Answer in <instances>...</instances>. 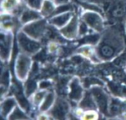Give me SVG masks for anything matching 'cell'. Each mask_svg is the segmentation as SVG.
Wrapping results in <instances>:
<instances>
[{"mask_svg": "<svg viewBox=\"0 0 126 120\" xmlns=\"http://www.w3.org/2000/svg\"><path fill=\"white\" fill-rule=\"evenodd\" d=\"M124 39L122 33L115 28L107 29L100 39L95 48L97 58L99 61H111L115 59L124 50Z\"/></svg>", "mask_w": 126, "mask_h": 120, "instance_id": "obj_1", "label": "cell"}, {"mask_svg": "<svg viewBox=\"0 0 126 120\" xmlns=\"http://www.w3.org/2000/svg\"><path fill=\"white\" fill-rule=\"evenodd\" d=\"M80 19L89 29L97 33H102L105 30V20L98 11L86 9L82 12Z\"/></svg>", "mask_w": 126, "mask_h": 120, "instance_id": "obj_2", "label": "cell"}, {"mask_svg": "<svg viewBox=\"0 0 126 120\" xmlns=\"http://www.w3.org/2000/svg\"><path fill=\"white\" fill-rule=\"evenodd\" d=\"M16 40L20 52H23L30 56H32L41 49L40 41L34 39L20 30L17 33Z\"/></svg>", "mask_w": 126, "mask_h": 120, "instance_id": "obj_3", "label": "cell"}, {"mask_svg": "<svg viewBox=\"0 0 126 120\" xmlns=\"http://www.w3.org/2000/svg\"><path fill=\"white\" fill-rule=\"evenodd\" d=\"M32 61L31 56L20 52L15 62V74L18 80L20 82H25L30 75L32 68Z\"/></svg>", "mask_w": 126, "mask_h": 120, "instance_id": "obj_4", "label": "cell"}, {"mask_svg": "<svg viewBox=\"0 0 126 120\" xmlns=\"http://www.w3.org/2000/svg\"><path fill=\"white\" fill-rule=\"evenodd\" d=\"M31 38L40 41L47 32V22L45 18L25 24L21 29Z\"/></svg>", "mask_w": 126, "mask_h": 120, "instance_id": "obj_5", "label": "cell"}, {"mask_svg": "<svg viewBox=\"0 0 126 120\" xmlns=\"http://www.w3.org/2000/svg\"><path fill=\"white\" fill-rule=\"evenodd\" d=\"M90 92L93 96L97 109L102 114L108 115L109 113V105L111 102V99L108 94L100 86L97 85L92 86L90 89Z\"/></svg>", "mask_w": 126, "mask_h": 120, "instance_id": "obj_6", "label": "cell"}, {"mask_svg": "<svg viewBox=\"0 0 126 120\" xmlns=\"http://www.w3.org/2000/svg\"><path fill=\"white\" fill-rule=\"evenodd\" d=\"M13 32L2 30L1 33L0 47L1 59L4 62H7L10 59L13 50Z\"/></svg>", "mask_w": 126, "mask_h": 120, "instance_id": "obj_7", "label": "cell"}, {"mask_svg": "<svg viewBox=\"0 0 126 120\" xmlns=\"http://www.w3.org/2000/svg\"><path fill=\"white\" fill-rule=\"evenodd\" d=\"M107 14L115 20L125 19L126 17V0H111L107 7Z\"/></svg>", "mask_w": 126, "mask_h": 120, "instance_id": "obj_8", "label": "cell"}, {"mask_svg": "<svg viewBox=\"0 0 126 120\" xmlns=\"http://www.w3.org/2000/svg\"><path fill=\"white\" fill-rule=\"evenodd\" d=\"M80 31V22L78 17L74 14L71 20L63 28L59 30L61 34L68 40L77 39Z\"/></svg>", "mask_w": 126, "mask_h": 120, "instance_id": "obj_9", "label": "cell"}, {"mask_svg": "<svg viewBox=\"0 0 126 120\" xmlns=\"http://www.w3.org/2000/svg\"><path fill=\"white\" fill-rule=\"evenodd\" d=\"M68 97L74 102L79 103L84 96L83 86L78 77H74L69 83Z\"/></svg>", "mask_w": 126, "mask_h": 120, "instance_id": "obj_10", "label": "cell"}, {"mask_svg": "<svg viewBox=\"0 0 126 120\" xmlns=\"http://www.w3.org/2000/svg\"><path fill=\"white\" fill-rule=\"evenodd\" d=\"M69 106L67 102L61 99H56L52 108L49 111V115L57 120H64L67 117Z\"/></svg>", "mask_w": 126, "mask_h": 120, "instance_id": "obj_11", "label": "cell"}, {"mask_svg": "<svg viewBox=\"0 0 126 120\" xmlns=\"http://www.w3.org/2000/svg\"><path fill=\"white\" fill-rule=\"evenodd\" d=\"M27 5L22 0H1V13H7L13 15L21 14Z\"/></svg>", "mask_w": 126, "mask_h": 120, "instance_id": "obj_12", "label": "cell"}, {"mask_svg": "<svg viewBox=\"0 0 126 120\" xmlns=\"http://www.w3.org/2000/svg\"><path fill=\"white\" fill-rule=\"evenodd\" d=\"M73 16L74 13L72 11H66L64 13H58L51 16L48 20V23L60 30L68 24Z\"/></svg>", "mask_w": 126, "mask_h": 120, "instance_id": "obj_13", "label": "cell"}, {"mask_svg": "<svg viewBox=\"0 0 126 120\" xmlns=\"http://www.w3.org/2000/svg\"><path fill=\"white\" fill-rule=\"evenodd\" d=\"M15 16V15L10 13H1V26L2 30L13 32L15 29L17 28V25H18V24L21 23V22L19 19H17Z\"/></svg>", "mask_w": 126, "mask_h": 120, "instance_id": "obj_14", "label": "cell"}, {"mask_svg": "<svg viewBox=\"0 0 126 120\" xmlns=\"http://www.w3.org/2000/svg\"><path fill=\"white\" fill-rule=\"evenodd\" d=\"M43 18L40 11L30 8L28 7H25L24 9L22 10L19 16V20L21 23V24H25L32 22H34L35 20L40 19Z\"/></svg>", "mask_w": 126, "mask_h": 120, "instance_id": "obj_15", "label": "cell"}, {"mask_svg": "<svg viewBox=\"0 0 126 120\" xmlns=\"http://www.w3.org/2000/svg\"><path fill=\"white\" fill-rule=\"evenodd\" d=\"M18 106L17 101L14 97H7L1 102V116L2 118L8 119L9 116Z\"/></svg>", "mask_w": 126, "mask_h": 120, "instance_id": "obj_16", "label": "cell"}, {"mask_svg": "<svg viewBox=\"0 0 126 120\" xmlns=\"http://www.w3.org/2000/svg\"><path fill=\"white\" fill-rule=\"evenodd\" d=\"M79 107L83 111L97 109V105L94 102V99L91 92H86L84 94L83 99L79 102Z\"/></svg>", "mask_w": 126, "mask_h": 120, "instance_id": "obj_17", "label": "cell"}, {"mask_svg": "<svg viewBox=\"0 0 126 120\" xmlns=\"http://www.w3.org/2000/svg\"><path fill=\"white\" fill-rule=\"evenodd\" d=\"M55 101H56L55 94L53 91L47 92L45 98L44 99L43 102L39 106V111L41 113H46L49 111L54 105Z\"/></svg>", "mask_w": 126, "mask_h": 120, "instance_id": "obj_18", "label": "cell"}, {"mask_svg": "<svg viewBox=\"0 0 126 120\" xmlns=\"http://www.w3.org/2000/svg\"><path fill=\"white\" fill-rule=\"evenodd\" d=\"M57 5L52 0H44L43 5L40 10V13L43 18L51 17L54 15Z\"/></svg>", "mask_w": 126, "mask_h": 120, "instance_id": "obj_19", "label": "cell"}, {"mask_svg": "<svg viewBox=\"0 0 126 120\" xmlns=\"http://www.w3.org/2000/svg\"><path fill=\"white\" fill-rule=\"evenodd\" d=\"M77 53L80 54L81 56L88 58V59H93L94 56H96V52H95V48H92L90 45H86L83 46H81L77 50Z\"/></svg>", "mask_w": 126, "mask_h": 120, "instance_id": "obj_20", "label": "cell"}, {"mask_svg": "<svg viewBox=\"0 0 126 120\" xmlns=\"http://www.w3.org/2000/svg\"><path fill=\"white\" fill-rule=\"evenodd\" d=\"M30 117L26 114L24 110L18 106H17L14 109V111L11 113V114L8 117L9 120H27Z\"/></svg>", "mask_w": 126, "mask_h": 120, "instance_id": "obj_21", "label": "cell"}, {"mask_svg": "<svg viewBox=\"0 0 126 120\" xmlns=\"http://www.w3.org/2000/svg\"><path fill=\"white\" fill-rule=\"evenodd\" d=\"M47 94V90H41L40 91L35 92L32 95V99L33 105L39 107L41 102H43L44 99L45 98Z\"/></svg>", "mask_w": 126, "mask_h": 120, "instance_id": "obj_22", "label": "cell"}, {"mask_svg": "<svg viewBox=\"0 0 126 120\" xmlns=\"http://www.w3.org/2000/svg\"><path fill=\"white\" fill-rule=\"evenodd\" d=\"M37 87H38L37 83L35 81H32V80L28 81L26 83L25 88H24V93H25L26 96L29 97V96H32L35 93Z\"/></svg>", "mask_w": 126, "mask_h": 120, "instance_id": "obj_23", "label": "cell"}, {"mask_svg": "<svg viewBox=\"0 0 126 120\" xmlns=\"http://www.w3.org/2000/svg\"><path fill=\"white\" fill-rule=\"evenodd\" d=\"M10 82V73L7 70L4 71H2L1 73V96L4 94V91H7V88H8V85Z\"/></svg>", "mask_w": 126, "mask_h": 120, "instance_id": "obj_24", "label": "cell"}, {"mask_svg": "<svg viewBox=\"0 0 126 120\" xmlns=\"http://www.w3.org/2000/svg\"><path fill=\"white\" fill-rule=\"evenodd\" d=\"M27 7L40 11L44 0H23Z\"/></svg>", "mask_w": 126, "mask_h": 120, "instance_id": "obj_25", "label": "cell"}, {"mask_svg": "<svg viewBox=\"0 0 126 120\" xmlns=\"http://www.w3.org/2000/svg\"><path fill=\"white\" fill-rule=\"evenodd\" d=\"M98 114L96 111V110H91L84 111L81 119L84 120H97L98 119Z\"/></svg>", "mask_w": 126, "mask_h": 120, "instance_id": "obj_26", "label": "cell"}, {"mask_svg": "<svg viewBox=\"0 0 126 120\" xmlns=\"http://www.w3.org/2000/svg\"><path fill=\"white\" fill-rule=\"evenodd\" d=\"M49 82L47 81H43L39 84V89L40 90H46L47 88L49 86Z\"/></svg>", "mask_w": 126, "mask_h": 120, "instance_id": "obj_27", "label": "cell"}, {"mask_svg": "<svg viewBox=\"0 0 126 120\" xmlns=\"http://www.w3.org/2000/svg\"><path fill=\"white\" fill-rule=\"evenodd\" d=\"M58 48V45L55 42H51L49 44V50L51 52H54L57 50Z\"/></svg>", "mask_w": 126, "mask_h": 120, "instance_id": "obj_28", "label": "cell"}, {"mask_svg": "<svg viewBox=\"0 0 126 120\" xmlns=\"http://www.w3.org/2000/svg\"><path fill=\"white\" fill-rule=\"evenodd\" d=\"M54 2L55 3L56 5H60V4H63L66 3H69L70 0H53Z\"/></svg>", "mask_w": 126, "mask_h": 120, "instance_id": "obj_29", "label": "cell"}, {"mask_svg": "<svg viewBox=\"0 0 126 120\" xmlns=\"http://www.w3.org/2000/svg\"><path fill=\"white\" fill-rule=\"evenodd\" d=\"M78 1H81V2H84V1H86L87 0H78Z\"/></svg>", "mask_w": 126, "mask_h": 120, "instance_id": "obj_30", "label": "cell"}]
</instances>
